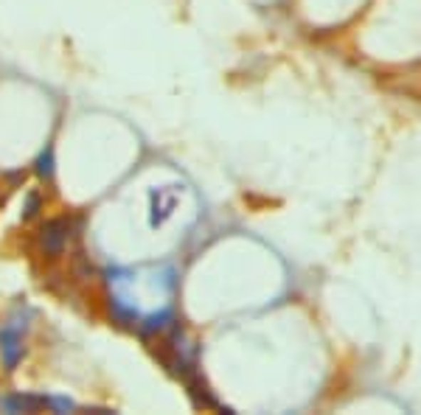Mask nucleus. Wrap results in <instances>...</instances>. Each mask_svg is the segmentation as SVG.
Masks as SVG:
<instances>
[{
  "instance_id": "1",
  "label": "nucleus",
  "mask_w": 421,
  "mask_h": 415,
  "mask_svg": "<svg viewBox=\"0 0 421 415\" xmlns=\"http://www.w3.org/2000/svg\"><path fill=\"white\" fill-rule=\"evenodd\" d=\"M23 331H26V323H20V320H9L0 325V357L9 370L23 357Z\"/></svg>"
}]
</instances>
